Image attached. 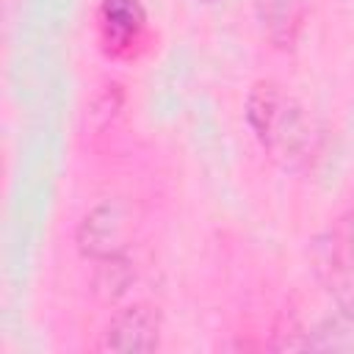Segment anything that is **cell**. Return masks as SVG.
Listing matches in <instances>:
<instances>
[{"label":"cell","mask_w":354,"mask_h":354,"mask_svg":"<svg viewBox=\"0 0 354 354\" xmlns=\"http://www.w3.org/2000/svg\"><path fill=\"white\" fill-rule=\"evenodd\" d=\"M160 343V313L152 304H133L116 313L102 332V351H122V354H136V351H155Z\"/></svg>","instance_id":"cell-3"},{"label":"cell","mask_w":354,"mask_h":354,"mask_svg":"<svg viewBox=\"0 0 354 354\" xmlns=\"http://www.w3.org/2000/svg\"><path fill=\"white\" fill-rule=\"evenodd\" d=\"M313 268L340 307L354 321V216L337 218L313 246Z\"/></svg>","instance_id":"cell-2"},{"label":"cell","mask_w":354,"mask_h":354,"mask_svg":"<svg viewBox=\"0 0 354 354\" xmlns=\"http://www.w3.org/2000/svg\"><path fill=\"white\" fill-rule=\"evenodd\" d=\"M205 3H210V0H205Z\"/></svg>","instance_id":"cell-7"},{"label":"cell","mask_w":354,"mask_h":354,"mask_svg":"<svg viewBox=\"0 0 354 354\" xmlns=\"http://www.w3.org/2000/svg\"><path fill=\"white\" fill-rule=\"evenodd\" d=\"M246 122L266 155L285 166H304L318 144V130L307 108L274 80H257L246 97Z\"/></svg>","instance_id":"cell-1"},{"label":"cell","mask_w":354,"mask_h":354,"mask_svg":"<svg viewBox=\"0 0 354 354\" xmlns=\"http://www.w3.org/2000/svg\"><path fill=\"white\" fill-rule=\"evenodd\" d=\"M100 28L111 47H130L147 28V11L138 0H102Z\"/></svg>","instance_id":"cell-5"},{"label":"cell","mask_w":354,"mask_h":354,"mask_svg":"<svg viewBox=\"0 0 354 354\" xmlns=\"http://www.w3.org/2000/svg\"><path fill=\"white\" fill-rule=\"evenodd\" d=\"M307 0H257V17L268 39L279 47H290L301 28Z\"/></svg>","instance_id":"cell-6"},{"label":"cell","mask_w":354,"mask_h":354,"mask_svg":"<svg viewBox=\"0 0 354 354\" xmlns=\"http://www.w3.org/2000/svg\"><path fill=\"white\" fill-rule=\"evenodd\" d=\"M119 216H116V207L111 205H100L94 207L80 230H77V243H80V252L86 257H94V260H113L119 257L122 252V230H119Z\"/></svg>","instance_id":"cell-4"}]
</instances>
